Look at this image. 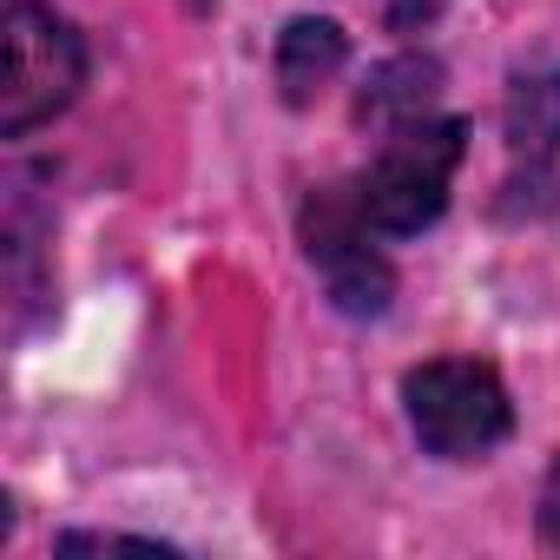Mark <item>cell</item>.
<instances>
[{
  "instance_id": "6da1fadb",
  "label": "cell",
  "mask_w": 560,
  "mask_h": 560,
  "mask_svg": "<svg viewBox=\"0 0 560 560\" xmlns=\"http://www.w3.org/2000/svg\"><path fill=\"white\" fill-rule=\"evenodd\" d=\"M462 145H468V126L462 119H409L396 132H383L376 159L357 172V205L370 218L376 237H416L442 218L448 205V185H455V165H462Z\"/></svg>"
},
{
  "instance_id": "7a4b0ae2",
  "label": "cell",
  "mask_w": 560,
  "mask_h": 560,
  "mask_svg": "<svg viewBox=\"0 0 560 560\" xmlns=\"http://www.w3.org/2000/svg\"><path fill=\"white\" fill-rule=\"evenodd\" d=\"M80 80H86L80 34L40 0H14L0 14V132L27 139L40 119L73 106Z\"/></svg>"
},
{
  "instance_id": "3957f363",
  "label": "cell",
  "mask_w": 560,
  "mask_h": 560,
  "mask_svg": "<svg viewBox=\"0 0 560 560\" xmlns=\"http://www.w3.org/2000/svg\"><path fill=\"white\" fill-rule=\"evenodd\" d=\"M402 402H409L416 442L429 455H442V462H481L514 429V402H508L501 376L488 363H475V357H442V363L409 370Z\"/></svg>"
},
{
  "instance_id": "277c9868",
  "label": "cell",
  "mask_w": 560,
  "mask_h": 560,
  "mask_svg": "<svg viewBox=\"0 0 560 560\" xmlns=\"http://www.w3.org/2000/svg\"><path fill=\"white\" fill-rule=\"evenodd\" d=\"M304 257L324 270L330 304L350 317H383L396 298V270L376 250V231L350 185H324L304 198Z\"/></svg>"
},
{
  "instance_id": "5b68a950",
  "label": "cell",
  "mask_w": 560,
  "mask_h": 560,
  "mask_svg": "<svg viewBox=\"0 0 560 560\" xmlns=\"http://www.w3.org/2000/svg\"><path fill=\"white\" fill-rule=\"evenodd\" d=\"M508 152L514 165H527V178H553L560 159V73H521L508 86Z\"/></svg>"
},
{
  "instance_id": "8992f818",
  "label": "cell",
  "mask_w": 560,
  "mask_h": 560,
  "mask_svg": "<svg viewBox=\"0 0 560 560\" xmlns=\"http://www.w3.org/2000/svg\"><path fill=\"white\" fill-rule=\"evenodd\" d=\"M343 73V27L337 21H291L277 34V86L291 106H311Z\"/></svg>"
},
{
  "instance_id": "52a82bcc",
  "label": "cell",
  "mask_w": 560,
  "mask_h": 560,
  "mask_svg": "<svg viewBox=\"0 0 560 560\" xmlns=\"http://www.w3.org/2000/svg\"><path fill=\"white\" fill-rule=\"evenodd\" d=\"M435 93H442V67L422 60V54H402V60H389V67L370 73V86H363V100H357V119L396 132V126H409V119H429Z\"/></svg>"
},
{
  "instance_id": "ba28073f",
  "label": "cell",
  "mask_w": 560,
  "mask_h": 560,
  "mask_svg": "<svg viewBox=\"0 0 560 560\" xmlns=\"http://www.w3.org/2000/svg\"><path fill=\"white\" fill-rule=\"evenodd\" d=\"M540 534L560 547V462H553V475H547V494H540Z\"/></svg>"
}]
</instances>
